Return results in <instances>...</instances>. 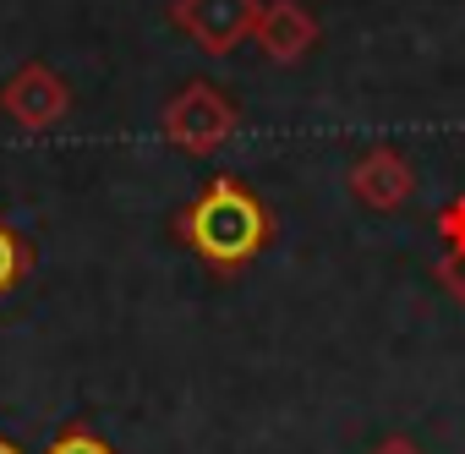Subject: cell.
Returning <instances> with one entry per match:
<instances>
[{"label":"cell","instance_id":"cell-1","mask_svg":"<svg viewBox=\"0 0 465 454\" xmlns=\"http://www.w3.org/2000/svg\"><path fill=\"white\" fill-rule=\"evenodd\" d=\"M175 242L208 263L213 274H242L269 242H274V213L269 202L236 181V175H213L181 213H175Z\"/></svg>","mask_w":465,"mask_h":454},{"label":"cell","instance_id":"cell-2","mask_svg":"<svg viewBox=\"0 0 465 454\" xmlns=\"http://www.w3.org/2000/svg\"><path fill=\"white\" fill-rule=\"evenodd\" d=\"M159 126H164V143H170V148H181V153H192V159H208V153H219L230 137H236L242 110L230 104V94L213 88V83H186V88L164 104Z\"/></svg>","mask_w":465,"mask_h":454},{"label":"cell","instance_id":"cell-3","mask_svg":"<svg viewBox=\"0 0 465 454\" xmlns=\"http://www.w3.org/2000/svg\"><path fill=\"white\" fill-rule=\"evenodd\" d=\"M258 12H263V0H170V28L181 39H192L197 50L208 55H230L236 44L252 39L258 28Z\"/></svg>","mask_w":465,"mask_h":454},{"label":"cell","instance_id":"cell-4","mask_svg":"<svg viewBox=\"0 0 465 454\" xmlns=\"http://www.w3.org/2000/svg\"><path fill=\"white\" fill-rule=\"evenodd\" d=\"M0 115L12 126H23V132H55L72 115V88H66V77L55 66L28 61L0 83Z\"/></svg>","mask_w":465,"mask_h":454},{"label":"cell","instance_id":"cell-5","mask_svg":"<svg viewBox=\"0 0 465 454\" xmlns=\"http://www.w3.org/2000/svg\"><path fill=\"white\" fill-rule=\"evenodd\" d=\"M345 186H351V197H356L361 208H372V213H400V208L416 197L421 181H416V170H411V159H405L400 148L378 143V148H367V153L351 159Z\"/></svg>","mask_w":465,"mask_h":454},{"label":"cell","instance_id":"cell-6","mask_svg":"<svg viewBox=\"0 0 465 454\" xmlns=\"http://www.w3.org/2000/svg\"><path fill=\"white\" fill-rule=\"evenodd\" d=\"M318 39H323V28H318V17L302 6V0H263L258 28H252V44L274 66H302L318 50Z\"/></svg>","mask_w":465,"mask_h":454},{"label":"cell","instance_id":"cell-7","mask_svg":"<svg viewBox=\"0 0 465 454\" xmlns=\"http://www.w3.org/2000/svg\"><path fill=\"white\" fill-rule=\"evenodd\" d=\"M28 274H34V247H28V236L17 231L12 219L0 213V301H6Z\"/></svg>","mask_w":465,"mask_h":454},{"label":"cell","instance_id":"cell-8","mask_svg":"<svg viewBox=\"0 0 465 454\" xmlns=\"http://www.w3.org/2000/svg\"><path fill=\"white\" fill-rule=\"evenodd\" d=\"M432 231H438V242H443V258L465 263V197H449V202L438 208Z\"/></svg>","mask_w":465,"mask_h":454},{"label":"cell","instance_id":"cell-9","mask_svg":"<svg viewBox=\"0 0 465 454\" xmlns=\"http://www.w3.org/2000/svg\"><path fill=\"white\" fill-rule=\"evenodd\" d=\"M45 454H115V449H110L94 427H66V432H61Z\"/></svg>","mask_w":465,"mask_h":454},{"label":"cell","instance_id":"cell-10","mask_svg":"<svg viewBox=\"0 0 465 454\" xmlns=\"http://www.w3.org/2000/svg\"><path fill=\"white\" fill-rule=\"evenodd\" d=\"M367 454H427V449H421L416 438H405V432H389V438H378Z\"/></svg>","mask_w":465,"mask_h":454},{"label":"cell","instance_id":"cell-11","mask_svg":"<svg viewBox=\"0 0 465 454\" xmlns=\"http://www.w3.org/2000/svg\"><path fill=\"white\" fill-rule=\"evenodd\" d=\"M438 285H443V291H454V296L465 301V263H454V258H438Z\"/></svg>","mask_w":465,"mask_h":454},{"label":"cell","instance_id":"cell-12","mask_svg":"<svg viewBox=\"0 0 465 454\" xmlns=\"http://www.w3.org/2000/svg\"><path fill=\"white\" fill-rule=\"evenodd\" d=\"M0 454H23V449H17V443H12V438H0Z\"/></svg>","mask_w":465,"mask_h":454}]
</instances>
